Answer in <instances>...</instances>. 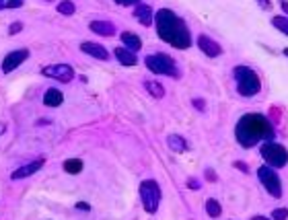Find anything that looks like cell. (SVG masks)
I'll list each match as a JSON object with an SVG mask.
<instances>
[{
	"label": "cell",
	"instance_id": "ac0fdd59",
	"mask_svg": "<svg viewBox=\"0 0 288 220\" xmlns=\"http://www.w3.org/2000/svg\"><path fill=\"white\" fill-rule=\"evenodd\" d=\"M167 144H169V148H171L173 152H185L187 150V142L183 136H179V134H171L167 138Z\"/></svg>",
	"mask_w": 288,
	"mask_h": 220
},
{
	"label": "cell",
	"instance_id": "277c9868",
	"mask_svg": "<svg viewBox=\"0 0 288 220\" xmlns=\"http://www.w3.org/2000/svg\"><path fill=\"white\" fill-rule=\"evenodd\" d=\"M144 64H146V68L151 70V72H155V74H161V76H173V78L179 76V70H177V66H175L173 58H171V56H167V54H161V51H157V54L146 56Z\"/></svg>",
	"mask_w": 288,
	"mask_h": 220
},
{
	"label": "cell",
	"instance_id": "9a60e30c",
	"mask_svg": "<svg viewBox=\"0 0 288 220\" xmlns=\"http://www.w3.org/2000/svg\"><path fill=\"white\" fill-rule=\"evenodd\" d=\"M113 56H115V60L120 62L122 66H136L138 64V58H136V54L134 51H130L128 48H115V51H113Z\"/></svg>",
	"mask_w": 288,
	"mask_h": 220
},
{
	"label": "cell",
	"instance_id": "4fadbf2b",
	"mask_svg": "<svg viewBox=\"0 0 288 220\" xmlns=\"http://www.w3.org/2000/svg\"><path fill=\"white\" fill-rule=\"evenodd\" d=\"M80 49L91 58H97V60H103V62L109 60V51L99 44H93V41H84V44H80Z\"/></svg>",
	"mask_w": 288,
	"mask_h": 220
},
{
	"label": "cell",
	"instance_id": "8992f818",
	"mask_svg": "<svg viewBox=\"0 0 288 220\" xmlns=\"http://www.w3.org/2000/svg\"><path fill=\"white\" fill-rule=\"evenodd\" d=\"M260 154H262V159L268 163L270 167H274V169L286 167V163H288V150L284 148L282 144H276V142H272V140H268V142L262 144Z\"/></svg>",
	"mask_w": 288,
	"mask_h": 220
},
{
	"label": "cell",
	"instance_id": "6da1fadb",
	"mask_svg": "<svg viewBox=\"0 0 288 220\" xmlns=\"http://www.w3.org/2000/svg\"><path fill=\"white\" fill-rule=\"evenodd\" d=\"M155 27H157L158 37L167 41L169 46H173L175 49H187L191 46V33L185 25V21L179 19L173 10H169V8L157 10Z\"/></svg>",
	"mask_w": 288,
	"mask_h": 220
},
{
	"label": "cell",
	"instance_id": "8d00e7d4",
	"mask_svg": "<svg viewBox=\"0 0 288 220\" xmlns=\"http://www.w3.org/2000/svg\"><path fill=\"white\" fill-rule=\"evenodd\" d=\"M46 2H52V0H46Z\"/></svg>",
	"mask_w": 288,
	"mask_h": 220
},
{
	"label": "cell",
	"instance_id": "30bf717a",
	"mask_svg": "<svg viewBox=\"0 0 288 220\" xmlns=\"http://www.w3.org/2000/svg\"><path fill=\"white\" fill-rule=\"evenodd\" d=\"M44 165H46L44 159H37V161H33V163H27V165H23V167H19V169H17L13 175H10V179H13V181H17V179H27V177L35 175Z\"/></svg>",
	"mask_w": 288,
	"mask_h": 220
},
{
	"label": "cell",
	"instance_id": "7a4b0ae2",
	"mask_svg": "<svg viewBox=\"0 0 288 220\" xmlns=\"http://www.w3.org/2000/svg\"><path fill=\"white\" fill-rule=\"evenodd\" d=\"M274 136L276 134L270 120L262 113H245L235 128V138L243 148H253L260 142L274 140Z\"/></svg>",
	"mask_w": 288,
	"mask_h": 220
},
{
	"label": "cell",
	"instance_id": "e0dca14e",
	"mask_svg": "<svg viewBox=\"0 0 288 220\" xmlns=\"http://www.w3.org/2000/svg\"><path fill=\"white\" fill-rule=\"evenodd\" d=\"M62 103H64L62 91H58V89H48L44 93V105L46 107H60Z\"/></svg>",
	"mask_w": 288,
	"mask_h": 220
},
{
	"label": "cell",
	"instance_id": "8fae6325",
	"mask_svg": "<svg viewBox=\"0 0 288 220\" xmlns=\"http://www.w3.org/2000/svg\"><path fill=\"white\" fill-rule=\"evenodd\" d=\"M198 48L204 51V54L208 56V58H218L220 54H222V48L216 44L214 39H210L208 35H198Z\"/></svg>",
	"mask_w": 288,
	"mask_h": 220
},
{
	"label": "cell",
	"instance_id": "cb8c5ba5",
	"mask_svg": "<svg viewBox=\"0 0 288 220\" xmlns=\"http://www.w3.org/2000/svg\"><path fill=\"white\" fill-rule=\"evenodd\" d=\"M25 0H0V10H4V8H19V6H23Z\"/></svg>",
	"mask_w": 288,
	"mask_h": 220
},
{
	"label": "cell",
	"instance_id": "484cf974",
	"mask_svg": "<svg viewBox=\"0 0 288 220\" xmlns=\"http://www.w3.org/2000/svg\"><path fill=\"white\" fill-rule=\"evenodd\" d=\"M272 216H274L276 220H284V218L288 216V210H284V208H278V210L272 212Z\"/></svg>",
	"mask_w": 288,
	"mask_h": 220
},
{
	"label": "cell",
	"instance_id": "44dd1931",
	"mask_svg": "<svg viewBox=\"0 0 288 220\" xmlns=\"http://www.w3.org/2000/svg\"><path fill=\"white\" fill-rule=\"evenodd\" d=\"M206 212H208V216H210V218L220 216V214H222V208H220L218 200H214V197H210V200L206 202Z\"/></svg>",
	"mask_w": 288,
	"mask_h": 220
},
{
	"label": "cell",
	"instance_id": "9c48e42d",
	"mask_svg": "<svg viewBox=\"0 0 288 220\" xmlns=\"http://www.w3.org/2000/svg\"><path fill=\"white\" fill-rule=\"evenodd\" d=\"M41 72H44L46 76L58 80V82H70L74 78V68L70 64H50Z\"/></svg>",
	"mask_w": 288,
	"mask_h": 220
},
{
	"label": "cell",
	"instance_id": "7402d4cb",
	"mask_svg": "<svg viewBox=\"0 0 288 220\" xmlns=\"http://www.w3.org/2000/svg\"><path fill=\"white\" fill-rule=\"evenodd\" d=\"M74 10H77V6H74L72 0H60L58 2V13L60 15H74Z\"/></svg>",
	"mask_w": 288,
	"mask_h": 220
},
{
	"label": "cell",
	"instance_id": "4dcf8cb0",
	"mask_svg": "<svg viewBox=\"0 0 288 220\" xmlns=\"http://www.w3.org/2000/svg\"><path fill=\"white\" fill-rule=\"evenodd\" d=\"M206 179L208 181H216V173L212 171V169H206Z\"/></svg>",
	"mask_w": 288,
	"mask_h": 220
},
{
	"label": "cell",
	"instance_id": "1f68e13d",
	"mask_svg": "<svg viewBox=\"0 0 288 220\" xmlns=\"http://www.w3.org/2000/svg\"><path fill=\"white\" fill-rule=\"evenodd\" d=\"M235 167H237V169H241L243 173H247L249 169H247V165H245V163H241V161H237V163H235Z\"/></svg>",
	"mask_w": 288,
	"mask_h": 220
},
{
	"label": "cell",
	"instance_id": "5bb4252c",
	"mask_svg": "<svg viewBox=\"0 0 288 220\" xmlns=\"http://www.w3.org/2000/svg\"><path fill=\"white\" fill-rule=\"evenodd\" d=\"M89 29L93 31V33L103 35V37H111V35H115V31H117L115 25L109 23V21H91Z\"/></svg>",
	"mask_w": 288,
	"mask_h": 220
},
{
	"label": "cell",
	"instance_id": "f1b7e54d",
	"mask_svg": "<svg viewBox=\"0 0 288 220\" xmlns=\"http://www.w3.org/2000/svg\"><path fill=\"white\" fill-rule=\"evenodd\" d=\"M191 103H194V107L200 109V111H204V107H206V105H204V99H194Z\"/></svg>",
	"mask_w": 288,
	"mask_h": 220
},
{
	"label": "cell",
	"instance_id": "d6a6232c",
	"mask_svg": "<svg viewBox=\"0 0 288 220\" xmlns=\"http://www.w3.org/2000/svg\"><path fill=\"white\" fill-rule=\"evenodd\" d=\"M77 208H79V210H91V206H89L87 202H79Z\"/></svg>",
	"mask_w": 288,
	"mask_h": 220
},
{
	"label": "cell",
	"instance_id": "f546056e",
	"mask_svg": "<svg viewBox=\"0 0 288 220\" xmlns=\"http://www.w3.org/2000/svg\"><path fill=\"white\" fill-rule=\"evenodd\" d=\"M258 4H260L263 10H270V8H272V2H270V0H258Z\"/></svg>",
	"mask_w": 288,
	"mask_h": 220
},
{
	"label": "cell",
	"instance_id": "83f0119b",
	"mask_svg": "<svg viewBox=\"0 0 288 220\" xmlns=\"http://www.w3.org/2000/svg\"><path fill=\"white\" fill-rule=\"evenodd\" d=\"M21 29H23V23H19V21H17V23H13V25L8 27V33H10V35H15V33H19Z\"/></svg>",
	"mask_w": 288,
	"mask_h": 220
},
{
	"label": "cell",
	"instance_id": "d6986e66",
	"mask_svg": "<svg viewBox=\"0 0 288 220\" xmlns=\"http://www.w3.org/2000/svg\"><path fill=\"white\" fill-rule=\"evenodd\" d=\"M62 169L66 171L68 175H79V173H82V169H84V163H82L80 159H68V161H64Z\"/></svg>",
	"mask_w": 288,
	"mask_h": 220
},
{
	"label": "cell",
	"instance_id": "d590c367",
	"mask_svg": "<svg viewBox=\"0 0 288 220\" xmlns=\"http://www.w3.org/2000/svg\"><path fill=\"white\" fill-rule=\"evenodd\" d=\"M284 56H286V58H288V48H286V49H284Z\"/></svg>",
	"mask_w": 288,
	"mask_h": 220
},
{
	"label": "cell",
	"instance_id": "d4e9b609",
	"mask_svg": "<svg viewBox=\"0 0 288 220\" xmlns=\"http://www.w3.org/2000/svg\"><path fill=\"white\" fill-rule=\"evenodd\" d=\"M187 187H189V190H202V183L196 179V177H189V179H187Z\"/></svg>",
	"mask_w": 288,
	"mask_h": 220
},
{
	"label": "cell",
	"instance_id": "5b68a950",
	"mask_svg": "<svg viewBox=\"0 0 288 220\" xmlns=\"http://www.w3.org/2000/svg\"><path fill=\"white\" fill-rule=\"evenodd\" d=\"M161 185L155 179H144L140 183V200L142 206L148 214H155L158 210V204H161Z\"/></svg>",
	"mask_w": 288,
	"mask_h": 220
},
{
	"label": "cell",
	"instance_id": "2e32d148",
	"mask_svg": "<svg viewBox=\"0 0 288 220\" xmlns=\"http://www.w3.org/2000/svg\"><path fill=\"white\" fill-rule=\"evenodd\" d=\"M122 37V44H124V48H128L130 51H140V48H142V41H140V37H138L136 33H132V31H124V33L120 35Z\"/></svg>",
	"mask_w": 288,
	"mask_h": 220
},
{
	"label": "cell",
	"instance_id": "4316f807",
	"mask_svg": "<svg viewBox=\"0 0 288 220\" xmlns=\"http://www.w3.org/2000/svg\"><path fill=\"white\" fill-rule=\"evenodd\" d=\"M115 4H120V6H136L140 0H113Z\"/></svg>",
	"mask_w": 288,
	"mask_h": 220
},
{
	"label": "cell",
	"instance_id": "e575fe53",
	"mask_svg": "<svg viewBox=\"0 0 288 220\" xmlns=\"http://www.w3.org/2000/svg\"><path fill=\"white\" fill-rule=\"evenodd\" d=\"M4 128H6V125H4V123H0V134H2V132H4Z\"/></svg>",
	"mask_w": 288,
	"mask_h": 220
},
{
	"label": "cell",
	"instance_id": "836d02e7",
	"mask_svg": "<svg viewBox=\"0 0 288 220\" xmlns=\"http://www.w3.org/2000/svg\"><path fill=\"white\" fill-rule=\"evenodd\" d=\"M280 6H282V10L288 15V0H280Z\"/></svg>",
	"mask_w": 288,
	"mask_h": 220
},
{
	"label": "cell",
	"instance_id": "ffe728a7",
	"mask_svg": "<svg viewBox=\"0 0 288 220\" xmlns=\"http://www.w3.org/2000/svg\"><path fill=\"white\" fill-rule=\"evenodd\" d=\"M144 87H146V91L151 93L155 99H163V97H165V89H163L161 82H157V80H146Z\"/></svg>",
	"mask_w": 288,
	"mask_h": 220
},
{
	"label": "cell",
	"instance_id": "7c38bea8",
	"mask_svg": "<svg viewBox=\"0 0 288 220\" xmlns=\"http://www.w3.org/2000/svg\"><path fill=\"white\" fill-rule=\"evenodd\" d=\"M134 17L138 19V23L144 25V27L155 25V13H153V6H148V4L138 2L136 8H134Z\"/></svg>",
	"mask_w": 288,
	"mask_h": 220
},
{
	"label": "cell",
	"instance_id": "3957f363",
	"mask_svg": "<svg viewBox=\"0 0 288 220\" xmlns=\"http://www.w3.org/2000/svg\"><path fill=\"white\" fill-rule=\"evenodd\" d=\"M233 78L237 85V93L241 97H255L262 91V80L255 72L247 66H235Z\"/></svg>",
	"mask_w": 288,
	"mask_h": 220
},
{
	"label": "cell",
	"instance_id": "603a6c76",
	"mask_svg": "<svg viewBox=\"0 0 288 220\" xmlns=\"http://www.w3.org/2000/svg\"><path fill=\"white\" fill-rule=\"evenodd\" d=\"M272 25H274V29H278L280 33L288 35V17H274Z\"/></svg>",
	"mask_w": 288,
	"mask_h": 220
},
{
	"label": "cell",
	"instance_id": "ba28073f",
	"mask_svg": "<svg viewBox=\"0 0 288 220\" xmlns=\"http://www.w3.org/2000/svg\"><path fill=\"white\" fill-rule=\"evenodd\" d=\"M27 58H29V49L27 48L8 51V54L4 56V60H2V68H0V72H2V74H10V72L17 70Z\"/></svg>",
	"mask_w": 288,
	"mask_h": 220
},
{
	"label": "cell",
	"instance_id": "52a82bcc",
	"mask_svg": "<svg viewBox=\"0 0 288 220\" xmlns=\"http://www.w3.org/2000/svg\"><path fill=\"white\" fill-rule=\"evenodd\" d=\"M258 179L263 185V190L268 192L272 197H280L282 196V183H280L278 173L274 171V167L262 165L260 169H258Z\"/></svg>",
	"mask_w": 288,
	"mask_h": 220
}]
</instances>
